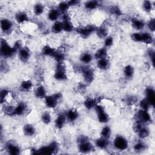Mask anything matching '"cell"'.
<instances>
[{"mask_svg": "<svg viewBox=\"0 0 155 155\" xmlns=\"http://www.w3.org/2000/svg\"><path fill=\"white\" fill-rule=\"evenodd\" d=\"M137 133H138L139 136L142 139L146 138L148 136V135L150 134V132H149L148 129L147 128L145 127H143Z\"/></svg>", "mask_w": 155, "mask_h": 155, "instance_id": "obj_32", "label": "cell"}, {"mask_svg": "<svg viewBox=\"0 0 155 155\" xmlns=\"http://www.w3.org/2000/svg\"><path fill=\"white\" fill-rule=\"evenodd\" d=\"M98 6V3L96 1H87L85 4L86 8L87 9H90V10H93V9H96Z\"/></svg>", "mask_w": 155, "mask_h": 155, "instance_id": "obj_38", "label": "cell"}, {"mask_svg": "<svg viewBox=\"0 0 155 155\" xmlns=\"http://www.w3.org/2000/svg\"><path fill=\"white\" fill-rule=\"evenodd\" d=\"M109 143L108 139L104 138H101L98 139V140H96L95 145L96 146L99 148L100 149H106L108 146Z\"/></svg>", "mask_w": 155, "mask_h": 155, "instance_id": "obj_14", "label": "cell"}, {"mask_svg": "<svg viewBox=\"0 0 155 155\" xmlns=\"http://www.w3.org/2000/svg\"><path fill=\"white\" fill-rule=\"evenodd\" d=\"M124 75L127 78H132L134 74V68L132 65H127L124 68Z\"/></svg>", "mask_w": 155, "mask_h": 155, "instance_id": "obj_29", "label": "cell"}, {"mask_svg": "<svg viewBox=\"0 0 155 155\" xmlns=\"http://www.w3.org/2000/svg\"><path fill=\"white\" fill-rule=\"evenodd\" d=\"M63 31L67 32H72L73 29V26L72 23L70 21L68 20V16L66 15H64L63 17Z\"/></svg>", "mask_w": 155, "mask_h": 155, "instance_id": "obj_13", "label": "cell"}, {"mask_svg": "<svg viewBox=\"0 0 155 155\" xmlns=\"http://www.w3.org/2000/svg\"><path fill=\"white\" fill-rule=\"evenodd\" d=\"M12 27V24L10 21L7 19H3L1 21V29L4 32H9Z\"/></svg>", "mask_w": 155, "mask_h": 155, "instance_id": "obj_17", "label": "cell"}, {"mask_svg": "<svg viewBox=\"0 0 155 155\" xmlns=\"http://www.w3.org/2000/svg\"><path fill=\"white\" fill-rule=\"evenodd\" d=\"M52 29L53 32L55 33H60L62 31H63V23L60 22V21L55 22L52 26Z\"/></svg>", "mask_w": 155, "mask_h": 155, "instance_id": "obj_27", "label": "cell"}, {"mask_svg": "<svg viewBox=\"0 0 155 155\" xmlns=\"http://www.w3.org/2000/svg\"><path fill=\"white\" fill-rule=\"evenodd\" d=\"M66 118L71 122L75 121L78 118V113L76 110L74 109H71L68 110L66 115Z\"/></svg>", "mask_w": 155, "mask_h": 155, "instance_id": "obj_22", "label": "cell"}, {"mask_svg": "<svg viewBox=\"0 0 155 155\" xmlns=\"http://www.w3.org/2000/svg\"><path fill=\"white\" fill-rule=\"evenodd\" d=\"M67 3H68V4L69 6H75V5L78 4V1H75V0H72V1H68Z\"/></svg>", "mask_w": 155, "mask_h": 155, "instance_id": "obj_51", "label": "cell"}, {"mask_svg": "<svg viewBox=\"0 0 155 155\" xmlns=\"http://www.w3.org/2000/svg\"><path fill=\"white\" fill-rule=\"evenodd\" d=\"M60 15V12L57 9H52L48 14V18L50 21H54L57 20Z\"/></svg>", "mask_w": 155, "mask_h": 155, "instance_id": "obj_23", "label": "cell"}, {"mask_svg": "<svg viewBox=\"0 0 155 155\" xmlns=\"http://www.w3.org/2000/svg\"><path fill=\"white\" fill-rule=\"evenodd\" d=\"M65 120L66 116L64 114H60L55 120V126L58 129H62L65 124Z\"/></svg>", "mask_w": 155, "mask_h": 155, "instance_id": "obj_16", "label": "cell"}, {"mask_svg": "<svg viewBox=\"0 0 155 155\" xmlns=\"http://www.w3.org/2000/svg\"><path fill=\"white\" fill-rule=\"evenodd\" d=\"M113 43H114V39H113V38L111 36H108L106 38L105 41H104V44H105V46L106 47H110L113 44Z\"/></svg>", "mask_w": 155, "mask_h": 155, "instance_id": "obj_45", "label": "cell"}, {"mask_svg": "<svg viewBox=\"0 0 155 155\" xmlns=\"http://www.w3.org/2000/svg\"><path fill=\"white\" fill-rule=\"evenodd\" d=\"M84 105L87 109H91L96 106V101L93 98H88L84 102Z\"/></svg>", "mask_w": 155, "mask_h": 155, "instance_id": "obj_31", "label": "cell"}, {"mask_svg": "<svg viewBox=\"0 0 155 155\" xmlns=\"http://www.w3.org/2000/svg\"><path fill=\"white\" fill-rule=\"evenodd\" d=\"M146 148V145L143 142H138L134 146V150L136 151H143Z\"/></svg>", "mask_w": 155, "mask_h": 155, "instance_id": "obj_42", "label": "cell"}, {"mask_svg": "<svg viewBox=\"0 0 155 155\" xmlns=\"http://www.w3.org/2000/svg\"><path fill=\"white\" fill-rule=\"evenodd\" d=\"M57 68L54 75V77L58 81H63L67 79V75L65 70V67L63 63H58Z\"/></svg>", "mask_w": 155, "mask_h": 155, "instance_id": "obj_5", "label": "cell"}, {"mask_svg": "<svg viewBox=\"0 0 155 155\" xmlns=\"http://www.w3.org/2000/svg\"><path fill=\"white\" fill-rule=\"evenodd\" d=\"M141 42L147 44H151L153 42V38L150 33L144 32L141 33Z\"/></svg>", "mask_w": 155, "mask_h": 155, "instance_id": "obj_20", "label": "cell"}, {"mask_svg": "<svg viewBox=\"0 0 155 155\" xmlns=\"http://www.w3.org/2000/svg\"><path fill=\"white\" fill-rule=\"evenodd\" d=\"M132 25L136 30H141L145 26V23L143 21L137 18H133L132 20Z\"/></svg>", "mask_w": 155, "mask_h": 155, "instance_id": "obj_21", "label": "cell"}, {"mask_svg": "<svg viewBox=\"0 0 155 155\" xmlns=\"http://www.w3.org/2000/svg\"><path fill=\"white\" fill-rule=\"evenodd\" d=\"M96 33L98 36L100 38H103L107 36V29L104 27H100L98 28V29H96Z\"/></svg>", "mask_w": 155, "mask_h": 155, "instance_id": "obj_35", "label": "cell"}, {"mask_svg": "<svg viewBox=\"0 0 155 155\" xmlns=\"http://www.w3.org/2000/svg\"><path fill=\"white\" fill-rule=\"evenodd\" d=\"M35 96L38 98H45L46 96V91L44 86H39L35 90Z\"/></svg>", "mask_w": 155, "mask_h": 155, "instance_id": "obj_24", "label": "cell"}, {"mask_svg": "<svg viewBox=\"0 0 155 155\" xmlns=\"http://www.w3.org/2000/svg\"><path fill=\"white\" fill-rule=\"evenodd\" d=\"M24 133L27 136H32L35 133V129L31 124H26L24 127Z\"/></svg>", "mask_w": 155, "mask_h": 155, "instance_id": "obj_19", "label": "cell"}, {"mask_svg": "<svg viewBox=\"0 0 155 155\" xmlns=\"http://www.w3.org/2000/svg\"><path fill=\"white\" fill-rule=\"evenodd\" d=\"M41 119L44 124H49L51 121V116L49 113L48 112H44V114L42 115Z\"/></svg>", "mask_w": 155, "mask_h": 155, "instance_id": "obj_39", "label": "cell"}, {"mask_svg": "<svg viewBox=\"0 0 155 155\" xmlns=\"http://www.w3.org/2000/svg\"><path fill=\"white\" fill-rule=\"evenodd\" d=\"M146 99L149 103L150 105L152 107L154 106L155 104V92L154 90L149 87L146 90Z\"/></svg>", "mask_w": 155, "mask_h": 155, "instance_id": "obj_11", "label": "cell"}, {"mask_svg": "<svg viewBox=\"0 0 155 155\" xmlns=\"http://www.w3.org/2000/svg\"><path fill=\"white\" fill-rule=\"evenodd\" d=\"M15 19L18 23H23L28 20V17L25 13L20 12L16 15Z\"/></svg>", "mask_w": 155, "mask_h": 155, "instance_id": "obj_26", "label": "cell"}, {"mask_svg": "<svg viewBox=\"0 0 155 155\" xmlns=\"http://www.w3.org/2000/svg\"><path fill=\"white\" fill-rule=\"evenodd\" d=\"M32 82L29 80L23 81L21 83V89L24 91H27L30 90L32 88Z\"/></svg>", "mask_w": 155, "mask_h": 155, "instance_id": "obj_33", "label": "cell"}, {"mask_svg": "<svg viewBox=\"0 0 155 155\" xmlns=\"http://www.w3.org/2000/svg\"><path fill=\"white\" fill-rule=\"evenodd\" d=\"M107 51L106 48H105V47L101 48L96 52V53L95 55V57L98 60H100V59H103V58H106V56H107Z\"/></svg>", "mask_w": 155, "mask_h": 155, "instance_id": "obj_25", "label": "cell"}, {"mask_svg": "<svg viewBox=\"0 0 155 155\" xmlns=\"http://www.w3.org/2000/svg\"><path fill=\"white\" fill-rule=\"evenodd\" d=\"M33 11L35 15H40L44 12V7L41 4H37L34 6Z\"/></svg>", "mask_w": 155, "mask_h": 155, "instance_id": "obj_36", "label": "cell"}, {"mask_svg": "<svg viewBox=\"0 0 155 155\" xmlns=\"http://www.w3.org/2000/svg\"><path fill=\"white\" fill-rule=\"evenodd\" d=\"M143 8L146 12H150L152 9L151 2L149 1H146L143 3Z\"/></svg>", "mask_w": 155, "mask_h": 155, "instance_id": "obj_44", "label": "cell"}, {"mask_svg": "<svg viewBox=\"0 0 155 155\" xmlns=\"http://www.w3.org/2000/svg\"><path fill=\"white\" fill-rule=\"evenodd\" d=\"M52 56L58 61V63H62L64 59V55L60 52L55 51Z\"/></svg>", "mask_w": 155, "mask_h": 155, "instance_id": "obj_34", "label": "cell"}, {"mask_svg": "<svg viewBox=\"0 0 155 155\" xmlns=\"http://www.w3.org/2000/svg\"><path fill=\"white\" fill-rule=\"evenodd\" d=\"M111 135V129L109 127H105L101 131V136L103 138L108 139Z\"/></svg>", "mask_w": 155, "mask_h": 155, "instance_id": "obj_37", "label": "cell"}, {"mask_svg": "<svg viewBox=\"0 0 155 155\" xmlns=\"http://www.w3.org/2000/svg\"><path fill=\"white\" fill-rule=\"evenodd\" d=\"M19 56L20 59L23 61H27L30 57V53L29 50L25 48H21L19 50Z\"/></svg>", "mask_w": 155, "mask_h": 155, "instance_id": "obj_15", "label": "cell"}, {"mask_svg": "<svg viewBox=\"0 0 155 155\" xmlns=\"http://www.w3.org/2000/svg\"><path fill=\"white\" fill-rule=\"evenodd\" d=\"M96 30L95 27L92 25H88L87 27H84L82 28H80L78 30V33L81 35L83 38H87L89 35H91L92 32H93Z\"/></svg>", "mask_w": 155, "mask_h": 155, "instance_id": "obj_10", "label": "cell"}, {"mask_svg": "<svg viewBox=\"0 0 155 155\" xmlns=\"http://www.w3.org/2000/svg\"><path fill=\"white\" fill-rule=\"evenodd\" d=\"M26 109V106L24 103H21L19 104L16 108L13 109V115H23Z\"/></svg>", "mask_w": 155, "mask_h": 155, "instance_id": "obj_18", "label": "cell"}, {"mask_svg": "<svg viewBox=\"0 0 155 155\" xmlns=\"http://www.w3.org/2000/svg\"><path fill=\"white\" fill-rule=\"evenodd\" d=\"M7 151L12 155H18L20 153V147L13 143H9L6 145Z\"/></svg>", "mask_w": 155, "mask_h": 155, "instance_id": "obj_12", "label": "cell"}, {"mask_svg": "<svg viewBox=\"0 0 155 155\" xmlns=\"http://www.w3.org/2000/svg\"><path fill=\"white\" fill-rule=\"evenodd\" d=\"M148 55L149 58H150V60L151 61L152 64L154 65V58H155V53H154V51L152 49H150L148 51Z\"/></svg>", "mask_w": 155, "mask_h": 155, "instance_id": "obj_47", "label": "cell"}, {"mask_svg": "<svg viewBox=\"0 0 155 155\" xmlns=\"http://www.w3.org/2000/svg\"><path fill=\"white\" fill-rule=\"evenodd\" d=\"M16 51L14 47H11L5 41H1V53L2 56L4 57H10Z\"/></svg>", "mask_w": 155, "mask_h": 155, "instance_id": "obj_3", "label": "cell"}, {"mask_svg": "<svg viewBox=\"0 0 155 155\" xmlns=\"http://www.w3.org/2000/svg\"><path fill=\"white\" fill-rule=\"evenodd\" d=\"M61 98L60 93H56L53 95L47 96L45 98V103L47 107L53 108L58 104V101Z\"/></svg>", "mask_w": 155, "mask_h": 155, "instance_id": "obj_2", "label": "cell"}, {"mask_svg": "<svg viewBox=\"0 0 155 155\" xmlns=\"http://www.w3.org/2000/svg\"><path fill=\"white\" fill-rule=\"evenodd\" d=\"M147 25L149 28V29L152 31L154 32L155 30V21L154 19H151L149 21V22L147 24Z\"/></svg>", "mask_w": 155, "mask_h": 155, "instance_id": "obj_48", "label": "cell"}, {"mask_svg": "<svg viewBox=\"0 0 155 155\" xmlns=\"http://www.w3.org/2000/svg\"><path fill=\"white\" fill-rule=\"evenodd\" d=\"M68 7H69V6H68L67 3L62 2L59 5V9L58 10H59L60 12H61L62 13H65V12H67Z\"/></svg>", "mask_w": 155, "mask_h": 155, "instance_id": "obj_43", "label": "cell"}, {"mask_svg": "<svg viewBox=\"0 0 155 155\" xmlns=\"http://www.w3.org/2000/svg\"><path fill=\"white\" fill-rule=\"evenodd\" d=\"M80 60L84 64H89L92 61V56L88 53H85L81 55Z\"/></svg>", "mask_w": 155, "mask_h": 155, "instance_id": "obj_30", "label": "cell"}, {"mask_svg": "<svg viewBox=\"0 0 155 155\" xmlns=\"http://www.w3.org/2000/svg\"><path fill=\"white\" fill-rule=\"evenodd\" d=\"M8 91L4 89L3 90H1V103H3V101L5 100V98L8 95Z\"/></svg>", "mask_w": 155, "mask_h": 155, "instance_id": "obj_49", "label": "cell"}, {"mask_svg": "<svg viewBox=\"0 0 155 155\" xmlns=\"http://www.w3.org/2000/svg\"><path fill=\"white\" fill-rule=\"evenodd\" d=\"M78 148L80 152L82 153H87L93 150V146L88 140H87L86 141L79 143Z\"/></svg>", "mask_w": 155, "mask_h": 155, "instance_id": "obj_9", "label": "cell"}, {"mask_svg": "<svg viewBox=\"0 0 155 155\" xmlns=\"http://www.w3.org/2000/svg\"><path fill=\"white\" fill-rule=\"evenodd\" d=\"M96 111L98 114V119L100 122L106 123L109 120V117L108 115L105 112L103 107L101 106L96 105L95 106Z\"/></svg>", "mask_w": 155, "mask_h": 155, "instance_id": "obj_7", "label": "cell"}, {"mask_svg": "<svg viewBox=\"0 0 155 155\" xmlns=\"http://www.w3.org/2000/svg\"><path fill=\"white\" fill-rule=\"evenodd\" d=\"M138 121H140L143 123H149L151 121V118L148 111L140 110L138 111L137 114Z\"/></svg>", "mask_w": 155, "mask_h": 155, "instance_id": "obj_8", "label": "cell"}, {"mask_svg": "<svg viewBox=\"0 0 155 155\" xmlns=\"http://www.w3.org/2000/svg\"><path fill=\"white\" fill-rule=\"evenodd\" d=\"M115 147L120 151H124L128 148L129 143L127 140L122 136H118L114 140Z\"/></svg>", "mask_w": 155, "mask_h": 155, "instance_id": "obj_1", "label": "cell"}, {"mask_svg": "<svg viewBox=\"0 0 155 155\" xmlns=\"http://www.w3.org/2000/svg\"><path fill=\"white\" fill-rule=\"evenodd\" d=\"M111 11H112L113 13H114L115 15H120L121 13V10L116 7H115L113 8Z\"/></svg>", "mask_w": 155, "mask_h": 155, "instance_id": "obj_50", "label": "cell"}, {"mask_svg": "<svg viewBox=\"0 0 155 155\" xmlns=\"http://www.w3.org/2000/svg\"><path fill=\"white\" fill-rule=\"evenodd\" d=\"M132 38L135 42H141V33H135L132 35Z\"/></svg>", "mask_w": 155, "mask_h": 155, "instance_id": "obj_46", "label": "cell"}, {"mask_svg": "<svg viewBox=\"0 0 155 155\" xmlns=\"http://www.w3.org/2000/svg\"><path fill=\"white\" fill-rule=\"evenodd\" d=\"M81 72L86 82L90 83L93 81L94 73L92 68L88 67H83L81 68Z\"/></svg>", "mask_w": 155, "mask_h": 155, "instance_id": "obj_6", "label": "cell"}, {"mask_svg": "<svg viewBox=\"0 0 155 155\" xmlns=\"http://www.w3.org/2000/svg\"><path fill=\"white\" fill-rule=\"evenodd\" d=\"M135 99L134 98V97H132V96H130L128 98L127 100V103H129L130 104H132L135 103Z\"/></svg>", "mask_w": 155, "mask_h": 155, "instance_id": "obj_52", "label": "cell"}, {"mask_svg": "<svg viewBox=\"0 0 155 155\" xmlns=\"http://www.w3.org/2000/svg\"><path fill=\"white\" fill-rule=\"evenodd\" d=\"M140 106L141 107V109L146 111H148L150 107L151 106L149 104V103L147 101L146 99L143 100L141 101L140 102Z\"/></svg>", "mask_w": 155, "mask_h": 155, "instance_id": "obj_41", "label": "cell"}, {"mask_svg": "<svg viewBox=\"0 0 155 155\" xmlns=\"http://www.w3.org/2000/svg\"><path fill=\"white\" fill-rule=\"evenodd\" d=\"M58 150V146L57 144L53 143L49 146H44L39 148L36 153L43 154H54Z\"/></svg>", "mask_w": 155, "mask_h": 155, "instance_id": "obj_4", "label": "cell"}, {"mask_svg": "<svg viewBox=\"0 0 155 155\" xmlns=\"http://www.w3.org/2000/svg\"><path fill=\"white\" fill-rule=\"evenodd\" d=\"M97 65H98V68H100V69L105 70L108 67L109 62L106 58L98 60V63H97Z\"/></svg>", "mask_w": 155, "mask_h": 155, "instance_id": "obj_28", "label": "cell"}, {"mask_svg": "<svg viewBox=\"0 0 155 155\" xmlns=\"http://www.w3.org/2000/svg\"><path fill=\"white\" fill-rule=\"evenodd\" d=\"M55 50L51 48L50 46H45L43 50V54L45 55H47V56H52L53 53H55Z\"/></svg>", "mask_w": 155, "mask_h": 155, "instance_id": "obj_40", "label": "cell"}]
</instances>
